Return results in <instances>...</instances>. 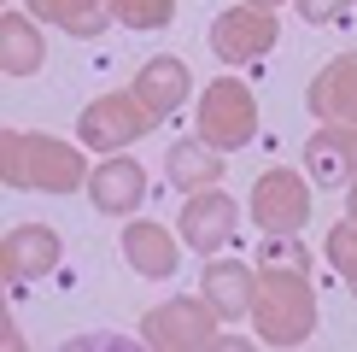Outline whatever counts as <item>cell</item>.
Wrapping results in <instances>:
<instances>
[{
	"instance_id": "obj_1",
	"label": "cell",
	"mask_w": 357,
	"mask_h": 352,
	"mask_svg": "<svg viewBox=\"0 0 357 352\" xmlns=\"http://www.w3.org/2000/svg\"><path fill=\"white\" fill-rule=\"evenodd\" d=\"M0 176L6 188H36V194H77L88 182V159L82 147L41 135V129H6L0 135Z\"/></svg>"
},
{
	"instance_id": "obj_2",
	"label": "cell",
	"mask_w": 357,
	"mask_h": 352,
	"mask_svg": "<svg viewBox=\"0 0 357 352\" xmlns=\"http://www.w3.org/2000/svg\"><path fill=\"white\" fill-rule=\"evenodd\" d=\"M252 329L270 346H299L317 335V288H310V270L299 264L264 258L258 270V300H252Z\"/></svg>"
},
{
	"instance_id": "obj_3",
	"label": "cell",
	"mask_w": 357,
	"mask_h": 352,
	"mask_svg": "<svg viewBox=\"0 0 357 352\" xmlns=\"http://www.w3.org/2000/svg\"><path fill=\"white\" fill-rule=\"evenodd\" d=\"M141 341L153 352H205V346H222V311L211 300H165L141 317Z\"/></svg>"
},
{
	"instance_id": "obj_4",
	"label": "cell",
	"mask_w": 357,
	"mask_h": 352,
	"mask_svg": "<svg viewBox=\"0 0 357 352\" xmlns=\"http://www.w3.org/2000/svg\"><path fill=\"white\" fill-rule=\"evenodd\" d=\"M153 129H158V112L146 106L135 88H117V94L88 100V112L77 117V135H82L88 153H123L129 141L153 135Z\"/></svg>"
},
{
	"instance_id": "obj_5",
	"label": "cell",
	"mask_w": 357,
	"mask_h": 352,
	"mask_svg": "<svg viewBox=\"0 0 357 352\" xmlns=\"http://www.w3.org/2000/svg\"><path fill=\"white\" fill-rule=\"evenodd\" d=\"M199 135L217 147V153H241V147L258 135V100L241 77H217L199 94Z\"/></svg>"
},
{
	"instance_id": "obj_6",
	"label": "cell",
	"mask_w": 357,
	"mask_h": 352,
	"mask_svg": "<svg viewBox=\"0 0 357 352\" xmlns=\"http://www.w3.org/2000/svg\"><path fill=\"white\" fill-rule=\"evenodd\" d=\"M246 217L264 235H299L310 223V182L299 170H287V165L264 170L252 182V194H246Z\"/></svg>"
},
{
	"instance_id": "obj_7",
	"label": "cell",
	"mask_w": 357,
	"mask_h": 352,
	"mask_svg": "<svg viewBox=\"0 0 357 352\" xmlns=\"http://www.w3.org/2000/svg\"><path fill=\"white\" fill-rule=\"evenodd\" d=\"M281 24L270 6H252V0H241V6L217 12L211 18V53L222 59V65H252V59H264L275 47Z\"/></svg>"
},
{
	"instance_id": "obj_8",
	"label": "cell",
	"mask_w": 357,
	"mask_h": 352,
	"mask_svg": "<svg viewBox=\"0 0 357 352\" xmlns=\"http://www.w3.org/2000/svg\"><path fill=\"white\" fill-rule=\"evenodd\" d=\"M59 258H65V241H59V229H47V223H12L0 235V276H6V288L41 282Z\"/></svg>"
},
{
	"instance_id": "obj_9",
	"label": "cell",
	"mask_w": 357,
	"mask_h": 352,
	"mask_svg": "<svg viewBox=\"0 0 357 352\" xmlns=\"http://www.w3.org/2000/svg\"><path fill=\"white\" fill-rule=\"evenodd\" d=\"M234 223H241V205L222 188H199L182 200V247H193V253H222L234 241Z\"/></svg>"
},
{
	"instance_id": "obj_10",
	"label": "cell",
	"mask_w": 357,
	"mask_h": 352,
	"mask_svg": "<svg viewBox=\"0 0 357 352\" xmlns=\"http://www.w3.org/2000/svg\"><path fill=\"white\" fill-rule=\"evenodd\" d=\"M305 106L322 117V124H357V47L334 53L328 65L310 77Z\"/></svg>"
},
{
	"instance_id": "obj_11",
	"label": "cell",
	"mask_w": 357,
	"mask_h": 352,
	"mask_svg": "<svg viewBox=\"0 0 357 352\" xmlns=\"http://www.w3.org/2000/svg\"><path fill=\"white\" fill-rule=\"evenodd\" d=\"M305 170L317 188H346L357 176V124H322L305 141Z\"/></svg>"
},
{
	"instance_id": "obj_12",
	"label": "cell",
	"mask_w": 357,
	"mask_h": 352,
	"mask_svg": "<svg viewBox=\"0 0 357 352\" xmlns=\"http://www.w3.org/2000/svg\"><path fill=\"white\" fill-rule=\"evenodd\" d=\"M88 200L106 217H129L146 200V170L123 153H106V165H94V176H88Z\"/></svg>"
},
{
	"instance_id": "obj_13",
	"label": "cell",
	"mask_w": 357,
	"mask_h": 352,
	"mask_svg": "<svg viewBox=\"0 0 357 352\" xmlns=\"http://www.w3.org/2000/svg\"><path fill=\"white\" fill-rule=\"evenodd\" d=\"M123 258L135 264V276H153V282L176 276V264H182L176 235L165 223H153V217H129V223H123Z\"/></svg>"
},
{
	"instance_id": "obj_14",
	"label": "cell",
	"mask_w": 357,
	"mask_h": 352,
	"mask_svg": "<svg viewBox=\"0 0 357 352\" xmlns=\"http://www.w3.org/2000/svg\"><path fill=\"white\" fill-rule=\"evenodd\" d=\"M199 293L222 311V323H241V317H252V300H258V270H246L241 258H211Z\"/></svg>"
},
{
	"instance_id": "obj_15",
	"label": "cell",
	"mask_w": 357,
	"mask_h": 352,
	"mask_svg": "<svg viewBox=\"0 0 357 352\" xmlns=\"http://www.w3.org/2000/svg\"><path fill=\"white\" fill-rule=\"evenodd\" d=\"M135 94H141L158 117H170V112L193 94V71H188V59H176V53L146 59V65L135 71Z\"/></svg>"
},
{
	"instance_id": "obj_16",
	"label": "cell",
	"mask_w": 357,
	"mask_h": 352,
	"mask_svg": "<svg viewBox=\"0 0 357 352\" xmlns=\"http://www.w3.org/2000/svg\"><path fill=\"white\" fill-rule=\"evenodd\" d=\"M222 159H229V153H217L205 135H182L165 153V170H170V182L182 188V194H199V188H217L222 182V170H229Z\"/></svg>"
},
{
	"instance_id": "obj_17",
	"label": "cell",
	"mask_w": 357,
	"mask_h": 352,
	"mask_svg": "<svg viewBox=\"0 0 357 352\" xmlns=\"http://www.w3.org/2000/svg\"><path fill=\"white\" fill-rule=\"evenodd\" d=\"M47 65V41H41L36 12H6L0 18V71L6 77H36Z\"/></svg>"
},
{
	"instance_id": "obj_18",
	"label": "cell",
	"mask_w": 357,
	"mask_h": 352,
	"mask_svg": "<svg viewBox=\"0 0 357 352\" xmlns=\"http://www.w3.org/2000/svg\"><path fill=\"white\" fill-rule=\"evenodd\" d=\"M24 12H36L41 24H59L65 36H100V29L112 24V0H24Z\"/></svg>"
},
{
	"instance_id": "obj_19",
	"label": "cell",
	"mask_w": 357,
	"mask_h": 352,
	"mask_svg": "<svg viewBox=\"0 0 357 352\" xmlns=\"http://www.w3.org/2000/svg\"><path fill=\"white\" fill-rule=\"evenodd\" d=\"M322 253H328V264L340 270V282L357 293V217H340V223L322 235Z\"/></svg>"
},
{
	"instance_id": "obj_20",
	"label": "cell",
	"mask_w": 357,
	"mask_h": 352,
	"mask_svg": "<svg viewBox=\"0 0 357 352\" xmlns=\"http://www.w3.org/2000/svg\"><path fill=\"white\" fill-rule=\"evenodd\" d=\"M176 18V0H112V24L129 29H165Z\"/></svg>"
},
{
	"instance_id": "obj_21",
	"label": "cell",
	"mask_w": 357,
	"mask_h": 352,
	"mask_svg": "<svg viewBox=\"0 0 357 352\" xmlns=\"http://www.w3.org/2000/svg\"><path fill=\"white\" fill-rule=\"evenodd\" d=\"M357 0H299V18L305 24H340Z\"/></svg>"
},
{
	"instance_id": "obj_22",
	"label": "cell",
	"mask_w": 357,
	"mask_h": 352,
	"mask_svg": "<svg viewBox=\"0 0 357 352\" xmlns=\"http://www.w3.org/2000/svg\"><path fill=\"white\" fill-rule=\"evenodd\" d=\"M346 217H357V176L346 182Z\"/></svg>"
},
{
	"instance_id": "obj_23",
	"label": "cell",
	"mask_w": 357,
	"mask_h": 352,
	"mask_svg": "<svg viewBox=\"0 0 357 352\" xmlns=\"http://www.w3.org/2000/svg\"><path fill=\"white\" fill-rule=\"evenodd\" d=\"M252 6H270V12H281V0H252Z\"/></svg>"
}]
</instances>
